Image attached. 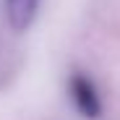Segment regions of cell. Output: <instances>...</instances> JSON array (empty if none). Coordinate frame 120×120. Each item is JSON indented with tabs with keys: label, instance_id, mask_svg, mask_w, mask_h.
<instances>
[{
	"label": "cell",
	"instance_id": "obj_1",
	"mask_svg": "<svg viewBox=\"0 0 120 120\" xmlns=\"http://www.w3.org/2000/svg\"><path fill=\"white\" fill-rule=\"evenodd\" d=\"M68 91H71V99H73L76 110L84 117H89V120L102 117V99H99V91H97V86L91 84V78L86 73H73L68 78Z\"/></svg>",
	"mask_w": 120,
	"mask_h": 120
},
{
	"label": "cell",
	"instance_id": "obj_2",
	"mask_svg": "<svg viewBox=\"0 0 120 120\" xmlns=\"http://www.w3.org/2000/svg\"><path fill=\"white\" fill-rule=\"evenodd\" d=\"M42 0H5V16L13 31H26L37 18Z\"/></svg>",
	"mask_w": 120,
	"mask_h": 120
}]
</instances>
